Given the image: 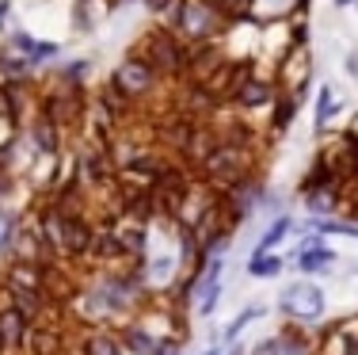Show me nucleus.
<instances>
[{
    "label": "nucleus",
    "instance_id": "nucleus-1",
    "mask_svg": "<svg viewBox=\"0 0 358 355\" xmlns=\"http://www.w3.org/2000/svg\"><path fill=\"white\" fill-rule=\"evenodd\" d=\"M259 176V153H255V138H221L217 149L199 165V180L214 183V188H236L241 180Z\"/></svg>",
    "mask_w": 358,
    "mask_h": 355
},
{
    "label": "nucleus",
    "instance_id": "nucleus-2",
    "mask_svg": "<svg viewBox=\"0 0 358 355\" xmlns=\"http://www.w3.org/2000/svg\"><path fill=\"white\" fill-rule=\"evenodd\" d=\"M164 27H172L187 46H199V42H217L233 23H229L225 8L214 0H179V8L164 20Z\"/></svg>",
    "mask_w": 358,
    "mask_h": 355
},
{
    "label": "nucleus",
    "instance_id": "nucleus-3",
    "mask_svg": "<svg viewBox=\"0 0 358 355\" xmlns=\"http://www.w3.org/2000/svg\"><path fill=\"white\" fill-rule=\"evenodd\" d=\"M134 54H141L145 62L164 77V84H179L187 77V54H191V46H187L172 27H164V23H152L141 35V42L134 46Z\"/></svg>",
    "mask_w": 358,
    "mask_h": 355
},
{
    "label": "nucleus",
    "instance_id": "nucleus-4",
    "mask_svg": "<svg viewBox=\"0 0 358 355\" xmlns=\"http://www.w3.org/2000/svg\"><path fill=\"white\" fill-rule=\"evenodd\" d=\"M107 84L126 99V104L138 107L141 99H152L160 88H164V77H160V73L152 69V65L145 62L141 54H134V50H130V54H126L122 62L115 65V69H110V81H107Z\"/></svg>",
    "mask_w": 358,
    "mask_h": 355
},
{
    "label": "nucleus",
    "instance_id": "nucleus-5",
    "mask_svg": "<svg viewBox=\"0 0 358 355\" xmlns=\"http://www.w3.org/2000/svg\"><path fill=\"white\" fill-rule=\"evenodd\" d=\"M278 314L286 321H294V325H317V321L328 314V298H324V291L317 283L297 279V283H289L286 291L278 294Z\"/></svg>",
    "mask_w": 358,
    "mask_h": 355
},
{
    "label": "nucleus",
    "instance_id": "nucleus-6",
    "mask_svg": "<svg viewBox=\"0 0 358 355\" xmlns=\"http://www.w3.org/2000/svg\"><path fill=\"white\" fill-rule=\"evenodd\" d=\"M73 214H80V210H65L62 202H54V199H46L38 207L35 225H38L42 241H46L50 256H62L65 260V252H69V222H73Z\"/></svg>",
    "mask_w": 358,
    "mask_h": 355
},
{
    "label": "nucleus",
    "instance_id": "nucleus-7",
    "mask_svg": "<svg viewBox=\"0 0 358 355\" xmlns=\"http://www.w3.org/2000/svg\"><path fill=\"white\" fill-rule=\"evenodd\" d=\"M278 96V84L259 77V73H244L241 81H236L233 96H229V104L236 107L241 115H252V111H263V107H271Z\"/></svg>",
    "mask_w": 358,
    "mask_h": 355
},
{
    "label": "nucleus",
    "instance_id": "nucleus-8",
    "mask_svg": "<svg viewBox=\"0 0 358 355\" xmlns=\"http://www.w3.org/2000/svg\"><path fill=\"white\" fill-rule=\"evenodd\" d=\"M336 264H339L336 249H328L317 233L305 237V241L294 249V260H289V267L301 272V275H331V267H336Z\"/></svg>",
    "mask_w": 358,
    "mask_h": 355
},
{
    "label": "nucleus",
    "instance_id": "nucleus-9",
    "mask_svg": "<svg viewBox=\"0 0 358 355\" xmlns=\"http://www.w3.org/2000/svg\"><path fill=\"white\" fill-rule=\"evenodd\" d=\"M252 355H317V344H313V336L305 333V325H282L275 336H267V340H259V348Z\"/></svg>",
    "mask_w": 358,
    "mask_h": 355
},
{
    "label": "nucleus",
    "instance_id": "nucleus-10",
    "mask_svg": "<svg viewBox=\"0 0 358 355\" xmlns=\"http://www.w3.org/2000/svg\"><path fill=\"white\" fill-rule=\"evenodd\" d=\"M0 286H23V291H42V294H46V286H50V264L12 256L4 267H0Z\"/></svg>",
    "mask_w": 358,
    "mask_h": 355
},
{
    "label": "nucleus",
    "instance_id": "nucleus-11",
    "mask_svg": "<svg viewBox=\"0 0 358 355\" xmlns=\"http://www.w3.org/2000/svg\"><path fill=\"white\" fill-rule=\"evenodd\" d=\"M0 294H4V306H12V309H20L23 317L31 321V325H42V317L50 314V294H42V291H23V286H0Z\"/></svg>",
    "mask_w": 358,
    "mask_h": 355
},
{
    "label": "nucleus",
    "instance_id": "nucleus-12",
    "mask_svg": "<svg viewBox=\"0 0 358 355\" xmlns=\"http://www.w3.org/2000/svg\"><path fill=\"white\" fill-rule=\"evenodd\" d=\"M27 134H31V141L38 146V153H42V157H62L65 130H62V126H57L50 115L35 111V118H31V126H27Z\"/></svg>",
    "mask_w": 358,
    "mask_h": 355
},
{
    "label": "nucleus",
    "instance_id": "nucleus-13",
    "mask_svg": "<svg viewBox=\"0 0 358 355\" xmlns=\"http://www.w3.org/2000/svg\"><path fill=\"white\" fill-rule=\"evenodd\" d=\"M0 333H4V344H8V355H20L27 348V336H31V321L20 314V309L4 306L0 302Z\"/></svg>",
    "mask_w": 358,
    "mask_h": 355
},
{
    "label": "nucleus",
    "instance_id": "nucleus-14",
    "mask_svg": "<svg viewBox=\"0 0 358 355\" xmlns=\"http://www.w3.org/2000/svg\"><path fill=\"white\" fill-rule=\"evenodd\" d=\"M301 207L309 210V218H331L343 214V188H320V191H305Z\"/></svg>",
    "mask_w": 358,
    "mask_h": 355
},
{
    "label": "nucleus",
    "instance_id": "nucleus-15",
    "mask_svg": "<svg viewBox=\"0 0 358 355\" xmlns=\"http://www.w3.org/2000/svg\"><path fill=\"white\" fill-rule=\"evenodd\" d=\"M118 344H122L126 355H152L160 348V340L145 325H122L118 328Z\"/></svg>",
    "mask_w": 358,
    "mask_h": 355
},
{
    "label": "nucleus",
    "instance_id": "nucleus-16",
    "mask_svg": "<svg viewBox=\"0 0 358 355\" xmlns=\"http://www.w3.org/2000/svg\"><path fill=\"white\" fill-rule=\"evenodd\" d=\"M305 230L317 233V237H351L358 241V222L343 214H331V218H305Z\"/></svg>",
    "mask_w": 358,
    "mask_h": 355
},
{
    "label": "nucleus",
    "instance_id": "nucleus-17",
    "mask_svg": "<svg viewBox=\"0 0 358 355\" xmlns=\"http://www.w3.org/2000/svg\"><path fill=\"white\" fill-rule=\"evenodd\" d=\"M221 291H225L221 279H199V291H194V317L199 321L214 317V309L221 306Z\"/></svg>",
    "mask_w": 358,
    "mask_h": 355
},
{
    "label": "nucleus",
    "instance_id": "nucleus-18",
    "mask_svg": "<svg viewBox=\"0 0 358 355\" xmlns=\"http://www.w3.org/2000/svg\"><path fill=\"white\" fill-rule=\"evenodd\" d=\"M289 233H294V218H289L286 210H282V214H275V218L267 222V230L259 233V241H255V249H252V252H275Z\"/></svg>",
    "mask_w": 358,
    "mask_h": 355
},
{
    "label": "nucleus",
    "instance_id": "nucleus-19",
    "mask_svg": "<svg viewBox=\"0 0 358 355\" xmlns=\"http://www.w3.org/2000/svg\"><path fill=\"white\" fill-rule=\"evenodd\" d=\"M294 115H297V96H289V92H278L275 104H271V126H267V134L282 138V134L289 130V123H294Z\"/></svg>",
    "mask_w": 358,
    "mask_h": 355
},
{
    "label": "nucleus",
    "instance_id": "nucleus-20",
    "mask_svg": "<svg viewBox=\"0 0 358 355\" xmlns=\"http://www.w3.org/2000/svg\"><path fill=\"white\" fill-rule=\"evenodd\" d=\"M286 267H289V260L278 256V252H252L244 272H248L252 279H278Z\"/></svg>",
    "mask_w": 358,
    "mask_h": 355
},
{
    "label": "nucleus",
    "instance_id": "nucleus-21",
    "mask_svg": "<svg viewBox=\"0 0 358 355\" xmlns=\"http://www.w3.org/2000/svg\"><path fill=\"white\" fill-rule=\"evenodd\" d=\"M80 355H126L122 344H118V333L110 328H92L80 340Z\"/></svg>",
    "mask_w": 358,
    "mask_h": 355
},
{
    "label": "nucleus",
    "instance_id": "nucleus-22",
    "mask_svg": "<svg viewBox=\"0 0 358 355\" xmlns=\"http://www.w3.org/2000/svg\"><path fill=\"white\" fill-rule=\"evenodd\" d=\"M336 107H339L336 92H331V84H324V88L317 92V107H313V130H317V138L328 130L331 118H336Z\"/></svg>",
    "mask_w": 358,
    "mask_h": 355
},
{
    "label": "nucleus",
    "instance_id": "nucleus-23",
    "mask_svg": "<svg viewBox=\"0 0 358 355\" xmlns=\"http://www.w3.org/2000/svg\"><path fill=\"white\" fill-rule=\"evenodd\" d=\"M263 314H267V309H263V306H244L241 314H236V317H233V321H229V325H225V333H221V344H233L236 336H241L244 328L252 325V321H259Z\"/></svg>",
    "mask_w": 358,
    "mask_h": 355
},
{
    "label": "nucleus",
    "instance_id": "nucleus-24",
    "mask_svg": "<svg viewBox=\"0 0 358 355\" xmlns=\"http://www.w3.org/2000/svg\"><path fill=\"white\" fill-rule=\"evenodd\" d=\"M8 46H12V50H15V54H20V57H27V62H31V54H35L38 39H35V35H27V31H15V35L8 39Z\"/></svg>",
    "mask_w": 358,
    "mask_h": 355
},
{
    "label": "nucleus",
    "instance_id": "nucleus-25",
    "mask_svg": "<svg viewBox=\"0 0 358 355\" xmlns=\"http://www.w3.org/2000/svg\"><path fill=\"white\" fill-rule=\"evenodd\" d=\"M62 50H65V46H57V42H38L35 54H31V69H35V65H42V62H54V57H62Z\"/></svg>",
    "mask_w": 358,
    "mask_h": 355
},
{
    "label": "nucleus",
    "instance_id": "nucleus-26",
    "mask_svg": "<svg viewBox=\"0 0 358 355\" xmlns=\"http://www.w3.org/2000/svg\"><path fill=\"white\" fill-rule=\"evenodd\" d=\"M141 4H145V8H149V15H157V20H160V23H164V20H168V15H172V12H176V8H179V0H141Z\"/></svg>",
    "mask_w": 358,
    "mask_h": 355
},
{
    "label": "nucleus",
    "instance_id": "nucleus-27",
    "mask_svg": "<svg viewBox=\"0 0 358 355\" xmlns=\"http://www.w3.org/2000/svg\"><path fill=\"white\" fill-rule=\"evenodd\" d=\"M347 73H351V77H358V54L347 57Z\"/></svg>",
    "mask_w": 358,
    "mask_h": 355
},
{
    "label": "nucleus",
    "instance_id": "nucleus-28",
    "mask_svg": "<svg viewBox=\"0 0 358 355\" xmlns=\"http://www.w3.org/2000/svg\"><path fill=\"white\" fill-rule=\"evenodd\" d=\"M8 8H12V4H8V0H0V27H4V20H8Z\"/></svg>",
    "mask_w": 358,
    "mask_h": 355
},
{
    "label": "nucleus",
    "instance_id": "nucleus-29",
    "mask_svg": "<svg viewBox=\"0 0 358 355\" xmlns=\"http://www.w3.org/2000/svg\"><path fill=\"white\" fill-rule=\"evenodd\" d=\"M331 4H336V8H355L358 0H331Z\"/></svg>",
    "mask_w": 358,
    "mask_h": 355
},
{
    "label": "nucleus",
    "instance_id": "nucleus-30",
    "mask_svg": "<svg viewBox=\"0 0 358 355\" xmlns=\"http://www.w3.org/2000/svg\"><path fill=\"white\" fill-rule=\"evenodd\" d=\"M202 355H221V344H210V348L202 351Z\"/></svg>",
    "mask_w": 358,
    "mask_h": 355
},
{
    "label": "nucleus",
    "instance_id": "nucleus-31",
    "mask_svg": "<svg viewBox=\"0 0 358 355\" xmlns=\"http://www.w3.org/2000/svg\"><path fill=\"white\" fill-rule=\"evenodd\" d=\"M305 8H309V0H297V12H301V15H305Z\"/></svg>",
    "mask_w": 358,
    "mask_h": 355
},
{
    "label": "nucleus",
    "instance_id": "nucleus-32",
    "mask_svg": "<svg viewBox=\"0 0 358 355\" xmlns=\"http://www.w3.org/2000/svg\"><path fill=\"white\" fill-rule=\"evenodd\" d=\"M0 355H8V344H4V333H0Z\"/></svg>",
    "mask_w": 358,
    "mask_h": 355
},
{
    "label": "nucleus",
    "instance_id": "nucleus-33",
    "mask_svg": "<svg viewBox=\"0 0 358 355\" xmlns=\"http://www.w3.org/2000/svg\"><path fill=\"white\" fill-rule=\"evenodd\" d=\"M168 355H183V344H176V348H172V351H168Z\"/></svg>",
    "mask_w": 358,
    "mask_h": 355
},
{
    "label": "nucleus",
    "instance_id": "nucleus-34",
    "mask_svg": "<svg viewBox=\"0 0 358 355\" xmlns=\"http://www.w3.org/2000/svg\"><path fill=\"white\" fill-rule=\"evenodd\" d=\"M73 4H92V0H73Z\"/></svg>",
    "mask_w": 358,
    "mask_h": 355
},
{
    "label": "nucleus",
    "instance_id": "nucleus-35",
    "mask_svg": "<svg viewBox=\"0 0 358 355\" xmlns=\"http://www.w3.org/2000/svg\"><path fill=\"white\" fill-rule=\"evenodd\" d=\"M355 8H358V4H355Z\"/></svg>",
    "mask_w": 358,
    "mask_h": 355
},
{
    "label": "nucleus",
    "instance_id": "nucleus-36",
    "mask_svg": "<svg viewBox=\"0 0 358 355\" xmlns=\"http://www.w3.org/2000/svg\"><path fill=\"white\" fill-rule=\"evenodd\" d=\"M248 355H252V351H248Z\"/></svg>",
    "mask_w": 358,
    "mask_h": 355
}]
</instances>
